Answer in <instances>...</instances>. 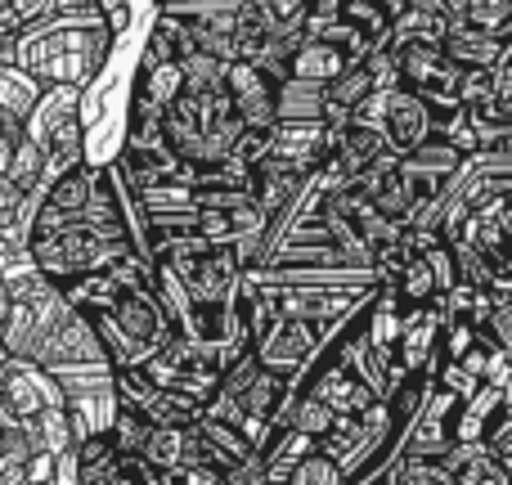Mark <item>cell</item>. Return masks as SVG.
Returning <instances> with one entry per match:
<instances>
[{"label":"cell","mask_w":512,"mask_h":485,"mask_svg":"<svg viewBox=\"0 0 512 485\" xmlns=\"http://www.w3.org/2000/svg\"><path fill=\"white\" fill-rule=\"evenodd\" d=\"M90 328H95L99 346H104L113 369H140L153 351L171 337V319L162 310L158 292L126 283L122 297L108 310H90Z\"/></svg>","instance_id":"6da1fadb"},{"label":"cell","mask_w":512,"mask_h":485,"mask_svg":"<svg viewBox=\"0 0 512 485\" xmlns=\"http://www.w3.org/2000/svg\"><path fill=\"white\" fill-rule=\"evenodd\" d=\"M378 5H382V9H391V14H400V9H405L409 0H378Z\"/></svg>","instance_id":"44dd1931"},{"label":"cell","mask_w":512,"mask_h":485,"mask_svg":"<svg viewBox=\"0 0 512 485\" xmlns=\"http://www.w3.org/2000/svg\"><path fill=\"white\" fill-rule=\"evenodd\" d=\"M41 99V81L23 68V63H5L0 59V117H18L27 122Z\"/></svg>","instance_id":"8fae6325"},{"label":"cell","mask_w":512,"mask_h":485,"mask_svg":"<svg viewBox=\"0 0 512 485\" xmlns=\"http://www.w3.org/2000/svg\"><path fill=\"white\" fill-rule=\"evenodd\" d=\"M167 9H176V5H185V9H207V5H225V9H239V5H248V0H162Z\"/></svg>","instance_id":"d6986e66"},{"label":"cell","mask_w":512,"mask_h":485,"mask_svg":"<svg viewBox=\"0 0 512 485\" xmlns=\"http://www.w3.org/2000/svg\"><path fill=\"white\" fill-rule=\"evenodd\" d=\"M5 176L14 180L23 194H41V185H45V144L41 140H32V135H18L14 144H9V162H5Z\"/></svg>","instance_id":"7c38bea8"},{"label":"cell","mask_w":512,"mask_h":485,"mask_svg":"<svg viewBox=\"0 0 512 485\" xmlns=\"http://www.w3.org/2000/svg\"><path fill=\"white\" fill-rule=\"evenodd\" d=\"M400 68V86L423 95L427 104H454L463 86V68L441 50V45H391ZM463 104V99H459Z\"/></svg>","instance_id":"277c9868"},{"label":"cell","mask_w":512,"mask_h":485,"mask_svg":"<svg viewBox=\"0 0 512 485\" xmlns=\"http://www.w3.org/2000/svg\"><path fill=\"white\" fill-rule=\"evenodd\" d=\"M5 315H9V288H5V270H0V328H5Z\"/></svg>","instance_id":"ffe728a7"},{"label":"cell","mask_w":512,"mask_h":485,"mask_svg":"<svg viewBox=\"0 0 512 485\" xmlns=\"http://www.w3.org/2000/svg\"><path fill=\"white\" fill-rule=\"evenodd\" d=\"M351 122H364L373 131H382L391 153H414L418 144H427L432 135V113H427V99L414 95L405 86H391V90H373L360 108H355Z\"/></svg>","instance_id":"3957f363"},{"label":"cell","mask_w":512,"mask_h":485,"mask_svg":"<svg viewBox=\"0 0 512 485\" xmlns=\"http://www.w3.org/2000/svg\"><path fill=\"white\" fill-rule=\"evenodd\" d=\"M225 90L234 99V113L243 117V126H279V81L270 72H261L256 63H225Z\"/></svg>","instance_id":"52a82bcc"},{"label":"cell","mask_w":512,"mask_h":485,"mask_svg":"<svg viewBox=\"0 0 512 485\" xmlns=\"http://www.w3.org/2000/svg\"><path fill=\"white\" fill-rule=\"evenodd\" d=\"M310 396H319L333 414H369L382 391L373 387L369 373H364L342 346H333V360H324L319 373L310 378Z\"/></svg>","instance_id":"5b68a950"},{"label":"cell","mask_w":512,"mask_h":485,"mask_svg":"<svg viewBox=\"0 0 512 485\" xmlns=\"http://www.w3.org/2000/svg\"><path fill=\"white\" fill-rule=\"evenodd\" d=\"M324 333H319V319H301V315H279L270 324V333L261 342H252L256 360L274 373H292L319 351Z\"/></svg>","instance_id":"8992f818"},{"label":"cell","mask_w":512,"mask_h":485,"mask_svg":"<svg viewBox=\"0 0 512 485\" xmlns=\"http://www.w3.org/2000/svg\"><path fill=\"white\" fill-rule=\"evenodd\" d=\"M50 14H54V0H0V32L18 36Z\"/></svg>","instance_id":"2e32d148"},{"label":"cell","mask_w":512,"mask_h":485,"mask_svg":"<svg viewBox=\"0 0 512 485\" xmlns=\"http://www.w3.org/2000/svg\"><path fill=\"white\" fill-rule=\"evenodd\" d=\"M454 18L436 0H409L391 23V45H441L450 36Z\"/></svg>","instance_id":"ba28073f"},{"label":"cell","mask_w":512,"mask_h":485,"mask_svg":"<svg viewBox=\"0 0 512 485\" xmlns=\"http://www.w3.org/2000/svg\"><path fill=\"white\" fill-rule=\"evenodd\" d=\"M333 418H337L333 409H328L319 396H310V391L297 400V405H292V427H297V432H306V436H315V441L328 432V427H333Z\"/></svg>","instance_id":"e0dca14e"},{"label":"cell","mask_w":512,"mask_h":485,"mask_svg":"<svg viewBox=\"0 0 512 485\" xmlns=\"http://www.w3.org/2000/svg\"><path fill=\"white\" fill-rule=\"evenodd\" d=\"M99 14H104L108 32H126V23H131V9H126V0H95Z\"/></svg>","instance_id":"ac0fdd59"},{"label":"cell","mask_w":512,"mask_h":485,"mask_svg":"<svg viewBox=\"0 0 512 485\" xmlns=\"http://www.w3.org/2000/svg\"><path fill=\"white\" fill-rule=\"evenodd\" d=\"M104 50V27H95V32H50L18 45L14 63H23L32 77H45L50 86H81L90 72L104 68Z\"/></svg>","instance_id":"7a4b0ae2"},{"label":"cell","mask_w":512,"mask_h":485,"mask_svg":"<svg viewBox=\"0 0 512 485\" xmlns=\"http://www.w3.org/2000/svg\"><path fill=\"white\" fill-rule=\"evenodd\" d=\"M441 50L450 54L463 72H486V68H499L508 41H499V36L481 32V27H472V23H454L450 36L441 41Z\"/></svg>","instance_id":"9c48e42d"},{"label":"cell","mask_w":512,"mask_h":485,"mask_svg":"<svg viewBox=\"0 0 512 485\" xmlns=\"http://www.w3.org/2000/svg\"><path fill=\"white\" fill-rule=\"evenodd\" d=\"M72 450H77V485H108L113 472L122 468V454H117V445L108 432L81 436Z\"/></svg>","instance_id":"30bf717a"},{"label":"cell","mask_w":512,"mask_h":485,"mask_svg":"<svg viewBox=\"0 0 512 485\" xmlns=\"http://www.w3.org/2000/svg\"><path fill=\"white\" fill-rule=\"evenodd\" d=\"M252 5L274 36H301L310 18V0H252Z\"/></svg>","instance_id":"9a60e30c"},{"label":"cell","mask_w":512,"mask_h":485,"mask_svg":"<svg viewBox=\"0 0 512 485\" xmlns=\"http://www.w3.org/2000/svg\"><path fill=\"white\" fill-rule=\"evenodd\" d=\"M189 54H198L194 32H189L185 18L167 9V14L158 18V27H153V36H149V59L153 63H185Z\"/></svg>","instance_id":"4fadbf2b"},{"label":"cell","mask_w":512,"mask_h":485,"mask_svg":"<svg viewBox=\"0 0 512 485\" xmlns=\"http://www.w3.org/2000/svg\"><path fill=\"white\" fill-rule=\"evenodd\" d=\"M108 436H113V445H117V454H122V459H140V454L149 450L153 423H149V418H140L135 409L117 405L113 423H108Z\"/></svg>","instance_id":"5bb4252c"}]
</instances>
